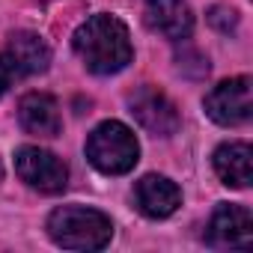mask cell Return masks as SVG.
<instances>
[{"label": "cell", "instance_id": "13", "mask_svg": "<svg viewBox=\"0 0 253 253\" xmlns=\"http://www.w3.org/2000/svg\"><path fill=\"white\" fill-rule=\"evenodd\" d=\"M12 78H15V75H12V69L6 66V60H3V57H0V98H3V92L9 89Z\"/></svg>", "mask_w": 253, "mask_h": 253}, {"label": "cell", "instance_id": "4", "mask_svg": "<svg viewBox=\"0 0 253 253\" xmlns=\"http://www.w3.org/2000/svg\"><path fill=\"white\" fill-rule=\"evenodd\" d=\"M15 170L21 182H27L39 194H60L69 185V167L48 149L21 146L15 152Z\"/></svg>", "mask_w": 253, "mask_h": 253}, {"label": "cell", "instance_id": "2", "mask_svg": "<svg viewBox=\"0 0 253 253\" xmlns=\"http://www.w3.org/2000/svg\"><path fill=\"white\" fill-rule=\"evenodd\" d=\"M48 235L66 250H101L113 238V223L98 209L60 206L48 217Z\"/></svg>", "mask_w": 253, "mask_h": 253}, {"label": "cell", "instance_id": "7", "mask_svg": "<svg viewBox=\"0 0 253 253\" xmlns=\"http://www.w3.org/2000/svg\"><path fill=\"white\" fill-rule=\"evenodd\" d=\"M250 235H253V217L250 209L244 206H232V203H220L211 211L209 220V241L214 247H250Z\"/></svg>", "mask_w": 253, "mask_h": 253}, {"label": "cell", "instance_id": "11", "mask_svg": "<svg viewBox=\"0 0 253 253\" xmlns=\"http://www.w3.org/2000/svg\"><path fill=\"white\" fill-rule=\"evenodd\" d=\"M146 18L158 33L176 42L188 39L194 30V15L185 0H146Z\"/></svg>", "mask_w": 253, "mask_h": 253}, {"label": "cell", "instance_id": "12", "mask_svg": "<svg viewBox=\"0 0 253 253\" xmlns=\"http://www.w3.org/2000/svg\"><path fill=\"white\" fill-rule=\"evenodd\" d=\"M250 146L235 140V143H223L214 152V173L220 176L223 185L229 188H247L250 185Z\"/></svg>", "mask_w": 253, "mask_h": 253}, {"label": "cell", "instance_id": "10", "mask_svg": "<svg viewBox=\"0 0 253 253\" xmlns=\"http://www.w3.org/2000/svg\"><path fill=\"white\" fill-rule=\"evenodd\" d=\"M3 60H6V66L12 69V75L30 78V75H39V72L48 69L51 51H48V45H45L36 33L21 30V33H12V36H9Z\"/></svg>", "mask_w": 253, "mask_h": 253}, {"label": "cell", "instance_id": "3", "mask_svg": "<svg viewBox=\"0 0 253 253\" xmlns=\"http://www.w3.org/2000/svg\"><path fill=\"white\" fill-rule=\"evenodd\" d=\"M137 155H140V146H137L134 131L116 119L101 122L86 137V158L98 173L122 176L137 164Z\"/></svg>", "mask_w": 253, "mask_h": 253}, {"label": "cell", "instance_id": "5", "mask_svg": "<svg viewBox=\"0 0 253 253\" xmlns=\"http://www.w3.org/2000/svg\"><path fill=\"white\" fill-rule=\"evenodd\" d=\"M128 107L134 119L155 137H170L179 128V110L176 104L155 86H140L137 92L128 95Z\"/></svg>", "mask_w": 253, "mask_h": 253}, {"label": "cell", "instance_id": "14", "mask_svg": "<svg viewBox=\"0 0 253 253\" xmlns=\"http://www.w3.org/2000/svg\"><path fill=\"white\" fill-rule=\"evenodd\" d=\"M0 179H3V167H0Z\"/></svg>", "mask_w": 253, "mask_h": 253}, {"label": "cell", "instance_id": "1", "mask_svg": "<svg viewBox=\"0 0 253 253\" xmlns=\"http://www.w3.org/2000/svg\"><path fill=\"white\" fill-rule=\"evenodd\" d=\"M78 57L92 75H116L131 63V36L116 15L86 18L72 39Z\"/></svg>", "mask_w": 253, "mask_h": 253}, {"label": "cell", "instance_id": "9", "mask_svg": "<svg viewBox=\"0 0 253 253\" xmlns=\"http://www.w3.org/2000/svg\"><path fill=\"white\" fill-rule=\"evenodd\" d=\"M134 203L137 209L146 214V217H170L179 203H182V191L176 188V182H170L167 176H143L137 185H134Z\"/></svg>", "mask_w": 253, "mask_h": 253}, {"label": "cell", "instance_id": "6", "mask_svg": "<svg viewBox=\"0 0 253 253\" xmlns=\"http://www.w3.org/2000/svg\"><path fill=\"white\" fill-rule=\"evenodd\" d=\"M206 113L226 128L250 119V78H229L206 95Z\"/></svg>", "mask_w": 253, "mask_h": 253}, {"label": "cell", "instance_id": "8", "mask_svg": "<svg viewBox=\"0 0 253 253\" xmlns=\"http://www.w3.org/2000/svg\"><path fill=\"white\" fill-rule=\"evenodd\" d=\"M18 122L27 134L36 137H57L63 128L60 104L48 92H27L18 104Z\"/></svg>", "mask_w": 253, "mask_h": 253}]
</instances>
